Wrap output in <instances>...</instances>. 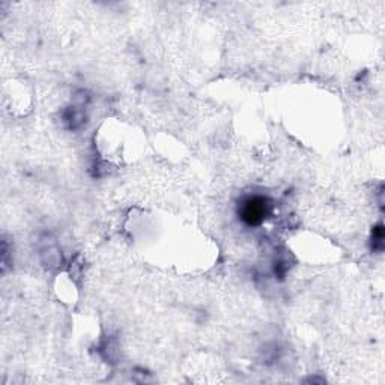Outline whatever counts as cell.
<instances>
[{
  "label": "cell",
  "mask_w": 385,
  "mask_h": 385,
  "mask_svg": "<svg viewBox=\"0 0 385 385\" xmlns=\"http://www.w3.org/2000/svg\"><path fill=\"white\" fill-rule=\"evenodd\" d=\"M267 212H268L267 201L259 196L248 197L240 208V216L243 221L250 226L259 224L265 218V216H267Z\"/></svg>",
  "instance_id": "1"
}]
</instances>
